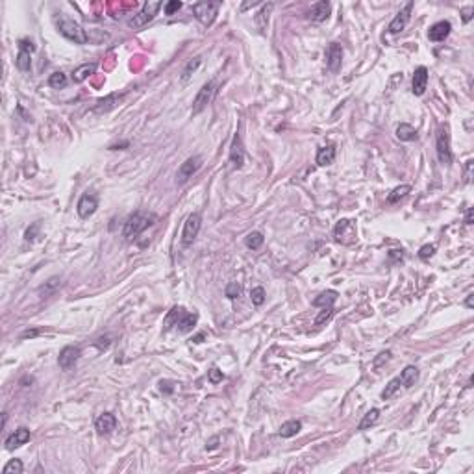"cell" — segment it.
I'll list each match as a JSON object with an SVG mask.
<instances>
[{"mask_svg": "<svg viewBox=\"0 0 474 474\" xmlns=\"http://www.w3.org/2000/svg\"><path fill=\"white\" fill-rule=\"evenodd\" d=\"M378 419H380V410L372 408L371 412H367L365 415H363V419H361V423H360V426H358V430L365 432V430H369L371 426H374V424L378 423Z\"/></svg>", "mask_w": 474, "mask_h": 474, "instance_id": "f1b7e54d", "label": "cell"}, {"mask_svg": "<svg viewBox=\"0 0 474 474\" xmlns=\"http://www.w3.org/2000/svg\"><path fill=\"white\" fill-rule=\"evenodd\" d=\"M472 167H474V161L468 160L467 165H465V183L472 182Z\"/></svg>", "mask_w": 474, "mask_h": 474, "instance_id": "681fc988", "label": "cell"}, {"mask_svg": "<svg viewBox=\"0 0 474 474\" xmlns=\"http://www.w3.org/2000/svg\"><path fill=\"white\" fill-rule=\"evenodd\" d=\"M333 237L337 243L341 245H352L358 239V230H356V223L350 219H341L333 228Z\"/></svg>", "mask_w": 474, "mask_h": 474, "instance_id": "5b68a950", "label": "cell"}, {"mask_svg": "<svg viewBox=\"0 0 474 474\" xmlns=\"http://www.w3.org/2000/svg\"><path fill=\"white\" fill-rule=\"evenodd\" d=\"M37 232H39V223H34L32 224V228L26 230V234H24V239L26 241H34L35 235H37Z\"/></svg>", "mask_w": 474, "mask_h": 474, "instance_id": "f6af8a7d", "label": "cell"}, {"mask_svg": "<svg viewBox=\"0 0 474 474\" xmlns=\"http://www.w3.org/2000/svg\"><path fill=\"white\" fill-rule=\"evenodd\" d=\"M400 383L404 389H410L412 385H415V382L419 380V369L415 365H408L404 371L400 372Z\"/></svg>", "mask_w": 474, "mask_h": 474, "instance_id": "7402d4cb", "label": "cell"}, {"mask_svg": "<svg viewBox=\"0 0 474 474\" xmlns=\"http://www.w3.org/2000/svg\"><path fill=\"white\" fill-rule=\"evenodd\" d=\"M28 441H30V430L24 428V426H21V428L15 430V432H13V434L6 439V450H15V448H19V446L26 445Z\"/></svg>", "mask_w": 474, "mask_h": 474, "instance_id": "e0dca14e", "label": "cell"}, {"mask_svg": "<svg viewBox=\"0 0 474 474\" xmlns=\"http://www.w3.org/2000/svg\"><path fill=\"white\" fill-rule=\"evenodd\" d=\"M315 161L319 167H328L335 161V147L333 145H328V147H320L317 150V156H315Z\"/></svg>", "mask_w": 474, "mask_h": 474, "instance_id": "ffe728a7", "label": "cell"}, {"mask_svg": "<svg viewBox=\"0 0 474 474\" xmlns=\"http://www.w3.org/2000/svg\"><path fill=\"white\" fill-rule=\"evenodd\" d=\"M223 380H224L223 371H219L217 367H213L212 371H210V382H212V383H219V382H223Z\"/></svg>", "mask_w": 474, "mask_h": 474, "instance_id": "7bdbcfd3", "label": "cell"}, {"mask_svg": "<svg viewBox=\"0 0 474 474\" xmlns=\"http://www.w3.org/2000/svg\"><path fill=\"white\" fill-rule=\"evenodd\" d=\"M410 191H412V185H398V187H394L387 196V204H396L400 198L408 196Z\"/></svg>", "mask_w": 474, "mask_h": 474, "instance_id": "4dcf8cb0", "label": "cell"}, {"mask_svg": "<svg viewBox=\"0 0 474 474\" xmlns=\"http://www.w3.org/2000/svg\"><path fill=\"white\" fill-rule=\"evenodd\" d=\"M339 293L333 291V289H328V291H322L319 297L313 300V306H320V308H331L333 302L337 300Z\"/></svg>", "mask_w": 474, "mask_h": 474, "instance_id": "4316f807", "label": "cell"}, {"mask_svg": "<svg viewBox=\"0 0 474 474\" xmlns=\"http://www.w3.org/2000/svg\"><path fill=\"white\" fill-rule=\"evenodd\" d=\"M226 297L230 298V300H234V298H237L241 295V286L237 284V282H232V284H228L226 286Z\"/></svg>", "mask_w": 474, "mask_h": 474, "instance_id": "ab89813d", "label": "cell"}, {"mask_svg": "<svg viewBox=\"0 0 474 474\" xmlns=\"http://www.w3.org/2000/svg\"><path fill=\"white\" fill-rule=\"evenodd\" d=\"M300 430H302V423L293 419V421H287V423L282 424L278 434H280V437H284V439H289V437H295Z\"/></svg>", "mask_w": 474, "mask_h": 474, "instance_id": "484cf974", "label": "cell"}, {"mask_svg": "<svg viewBox=\"0 0 474 474\" xmlns=\"http://www.w3.org/2000/svg\"><path fill=\"white\" fill-rule=\"evenodd\" d=\"M412 12H413V2H408L402 10H400L398 13H396V17L389 23V34H393V35H396V34H400L402 30L408 26V23H410V19H412Z\"/></svg>", "mask_w": 474, "mask_h": 474, "instance_id": "30bf717a", "label": "cell"}, {"mask_svg": "<svg viewBox=\"0 0 474 474\" xmlns=\"http://www.w3.org/2000/svg\"><path fill=\"white\" fill-rule=\"evenodd\" d=\"M202 339H204V333H200V335L194 337V343H202Z\"/></svg>", "mask_w": 474, "mask_h": 474, "instance_id": "11a10c76", "label": "cell"}, {"mask_svg": "<svg viewBox=\"0 0 474 474\" xmlns=\"http://www.w3.org/2000/svg\"><path fill=\"white\" fill-rule=\"evenodd\" d=\"M15 65H17L19 71H23V73H26V71H30V67H32V59H30V52H23L19 50V56L17 59H15Z\"/></svg>", "mask_w": 474, "mask_h": 474, "instance_id": "836d02e7", "label": "cell"}, {"mask_svg": "<svg viewBox=\"0 0 474 474\" xmlns=\"http://www.w3.org/2000/svg\"><path fill=\"white\" fill-rule=\"evenodd\" d=\"M160 391L163 394H172V393H174V383L169 382V380H161V382H160Z\"/></svg>", "mask_w": 474, "mask_h": 474, "instance_id": "ee69618b", "label": "cell"}, {"mask_svg": "<svg viewBox=\"0 0 474 474\" xmlns=\"http://www.w3.org/2000/svg\"><path fill=\"white\" fill-rule=\"evenodd\" d=\"M452 32V24L448 21H439L435 23L434 26H430L428 30V39L434 41V43H439V41H445Z\"/></svg>", "mask_w": 474, "mask_h": 474, "instance_id": "2e32d148", "label": "cell"}, {"mask_svg": "<svg viewBox=\"0 0 474 474\" xmlns=\"http://www.w3.org/2000/svg\"><path fill=\"white\" fill-rule=\"evenodd\" d=\"M59 282H61V280H59L57 276H54V278H50V280H48V284H46V289H45V287H41L39 291H45V293L54 291V289H56V287L59 286Z\"/></svg>", "mask_w": 474, "mask_h": 474, "instance_id": "c3c4849f", "label": "cell"}, {"mask_svg": "<svg viewBox=\"0 0 474 474\" xmlns=\"http://www.w3.org/2000/svg\"><path fill=\"white\" fill-rule=\"evenodd\" d=\"M200 165H202V160H200L198 156H193V158L183 161L176 172V183H185L189 178H193V174L198 171Z\"/></svg>", "mask_w": 474, "mask_h": 474, "instance_id": "7c38bea8", "label": "cell"}, {"mask_svg": "<svg viewBox=\"0 0 474 474\" xmlns=\"http://www.w3.org/2000/svg\"><path fill=\"white\" fill-rule=\"evenodd\" d=\"M98 208V196L97 193H84L78 200V206H76V212L82 219H89L93 213L97 212Z\"/></svg>", "mask_w": 474, "mask_h": 474, "instance_id": "9c48e42d", "label": "cell"}, {"mask_svg": "<svg viewBox=\"0 0 474 474\" xmlns=\"http://www.w3.org/2000/svg\"><path fill=\"white\" fill-rule=\"evenodd\" d=\"M265 297H267V295H265V289H263V287H254L250 291V300L254 306H261V304L265 302Z\"/></svg>", "mask_w": 474, "mask_h": 474, "instance_id": "f35d334b", "label": "cell"}, {"mask_svg": "<svg viewBox=\"0 0 474 474\" xmlns=\"http://www.w3.org/2000/svg\"><path fill=\"white\" fill-rule=\"evenodd\" d=\"M333 317V308H322L319 311V315L315 317V320H313V324L319 328V326H322L324 322H328V320Z\"/></svg>", "mask_w": 474, "mask_h": 474, "instance_id": "8d00e7d4", "label": "cell"}, {"mask_svg": "<svg viewBox=\"0 0 474 474\" xmlns=\"http://www.w3.org/2000/svg\"><path fill=\"white\" fill-rule=\"evenodd\" d=\"M196 322H198V315L183 311V315L180 317V320H178L176 328H178V331H182V333H189V331L196 326Z\"/></svg>", "mask_w": 474, "mask_h": 474, "instance_id": "cb8c5ba5", "label": "cell"}, {"mask_svg": "<svg viewBox=\"0 0 474 474\" xmlns=\"http://www.w3.org/2000/svg\"><path fill=\"white\" fill-rule=\"evenodd\" d=\"M435 150H437V158L443 165H450L452 163V150H450V133L446 126H439L437 136H435Z\"/></svg>", "mask_w": 474, "mask_h": 474, "instance_id": "277c9868", "label": "cell"}, {"mask_svg": "<svg viewBox=\"0 0 474 474\" xmlns=\"http://www.w3.org/2000/svg\"><path fill=\"white\" fill-rule=\"evenodd\" d=\"M80 354H82L80 347H73V345H69V347H65V349L59 352L57 365L61 367L63 371H71V369L76 365V361H78Z\"/></svg>", "mask_w": 474, "mask_h": 474, "instance_id": "4fadbf2b", "label": "cell"}, {"mask_svg": "<svg viewBox=\"0 0 474 474\" xmlns=\"http://www.w3.org/2000/svg\"><path fill=\"white\" fill-rule=\"evenodd\" d=\"M37 333H39V331H37V330H32V331H24V333H23V335H21V337H34V335H37Z\"/></svg>", "mask_w": 474, "mask_h": 474, "instance_id": "db71d44e", "label": "cell"}, {"mask_svg": "<svg viewBox=\"0 0 474 474\" xmlns=\"http://www.w3.org/2000/svg\"><path fill=\"white\" fill-rule=\"evenodd\" d=\"M474 17V6H468L465 10H461V21L463 23H470Z\"/></svg>", "mask_w": 474, "mask_h": 474, "instance_id": "7dc6e473", "label": "cell"}, {"mask_svg": "<svg viewBox=\"0 0 474 474\" xmlns=\"http://www.w3.org/2000/svg\"><path fill=\"white\" fill-rule=\"evenodd\" d=\"M400 387H402V383H400V378L396 376V378H393V380H391V382H389L387 385H385V389L382 391V394H380V396H382V400L393 398V396L396 394V391H398Z\"/></svg>", "mask_w": 474, "mask_h": 474, "instance_id": "d6a6232c", "label": "cell"}, {"mask_svg": "<svg viewBox=\"0 0 474 474\" xmlns=\"http://www.w3.org/2000/svg\"><path fill=\"white\" fill-rule=\"evenodd\" d=\"M19 50H23V52H32L35 50V46H34V43L32 41H28V39H21L19 41Z\"/></svg>", "mask_w": 474, "mask_h": 474, "instance_id": "bcb514c9", "label": "cell"}, {"mask_svg": "<svg viewBox=\"0 0 474 474\" xmlns=\"http://www.w3.org/2000/svg\"><path fill=\"white\" fill-rule=\"evenodd\" d=\"M435 254V245H424L421 250H419V257L421 259H428Z\"/></svg>", "mask_w": 474, "mask_h": 474, "instance_id": "b9f144b4", "label": "cell"}, {"mask_svg": "<svg viewBox=\"0 0 474 474\" xmlns=\"http://www.w3.org/2000/svg\"><path fill=\"white\" fill-rule=\"evenodd\" d=\"M217 443H219V437H213V439L206 445V448L208 450H213V448H217Z\"/></svg>", "mask_w": 474, "mask_h": 474, "instance_id": "f5cc1de1", "label": "cell"}, {"mask_svg": "<svg viewBox=\"0 0 474 474\" xmlns=\"http://www.w3.org/2000/svg\"><path fill=\"white\" fill-rule=\"evenodd\" d=\"M219 8H221L219 2L204 0V2H196V4H193L191 10H193V15L198 19L200 23L204 24V26H210V24L215 21V17H217Z\"/></svg>", "mask_w": 474, "mask_h": 474, "instance_id": "8992f818", "label": "cell"}, {"mask_svg": "<svg viewBox=\"0 0 474 474\" xmlns=\"http://www.w3.org/2000/svg\"><path fill=\"white\" fill-rule=\"evenodd\" d=\"M324 59L326 67L331 73H337V71L341 69V63H343V46L339 45V43H330L324 52Z\"/></svg>", "mask_w": 474, "mask_h": 474, "instance_id": "8fae6325", "label": "cell"}, {"mask_svg": "<svg viewBox=\"0 0 474 474\" xmlns=\"http://www.w3.org/2000/svg\"><path fill=\"white\" fill-rule=\"evenodd\" d=\"M396 138L400 139V141H415L417 139V130L413 128L412 124H408V122H402V124H398V128H396Z\"/></svg>", "mask_w": 474, "mask_h": 474, "instance_id": "83f0119b", "label": "cell"}, {"mask_svg": "<svg viewBox=\"0 0 474 474\" xmlns=\"http://www.w3.org/2000/svg\"><path fill=\"white\" fill-rule=\"evenodd\" d=\"M230 163L235 169H241V167L245 165V149H243V141H241L239 131L234 136V141H232V147H230Z\"/></svg>", "mask_w": 474, "mask_h": 474, "instance_id": "5bb4252c", "label": "cell"}, {"mask_svg": "<svg viewBox=\"0 0 474 474\" xmlns=\"http://www.w3.org/2000/svg\"><path fill=\"white\" fill-rule=\"evenodd\" d=\"M156 223V215L149 212H136L131 213L130 217L126 219L124 228H122V235L126 239H136L138 235H141L147 228H150Z\"/></svg>", "mask_w": 474, "mask_h": 474, "instance_id": "6da1fadb", "label": "cell"}, {"mask_svg": "<svg viewBox=\"0 0 474 474\" xmlns=\"http://www.w3.org/2000/svg\"><path fill=\"white\" fill-rule=\"evenodd\" d=\"M330 12H331L330 2L320 0V2H315L313 6H311V10H309V19L315 21V23H322V21H326V19L330 17Z\"/></svg>", "mask_w": 474, "mask_h": 474, "instance_id": "ac0fdd59", "label": "cell"}, {"mask_svg": "<svg viewBox=\"0 0 474 474\" xmlns=\"http://www.w3.org/2000/svg\"><path fill=\"white\" fill-rule=\"evenodd\" d=\"M465 306H467L468 309L474 308V293H470V295L467 297V300H465Z\"/></svg>", "mask_w": 474, "mask_h": 474, "instance_id": "f907efd6", "label": "cell"}, {"mask_svg": "<svg viewBox=\"0 0 474 474\" xmlns=\"http://www.w3.org/2000/svg\"><path fill=\"white\" fill-rule=\"evenodd\" d=\"M215 95H217V82L212 80V82H208V84H204V86H202V89L198 91V95L194 97L193 115H198L200 111H204V109H206L208 106L213 102Z\"/></svg>", "mask_w": 474, "mask_h": 474, "instance_id": "52a82bcc", "label": "cell"}, {"mask_svg": "<svg viewBox=\"0 0 474 474\" xmlns=\"http://www.w3.org/2000/svg\"><path fill=\"white\" fill-rule=\"evenodd\" d=\"M56 24H57L59 34H61L63 37H67L69 41H73V43H78V45H84V43H87L86 30L82 28L78 23H75L73 19L67 17V15H59V17L56 19Z\"/></svg>", "mask_w": 474, "mask_h": 474, "instance_id": "7a4b0ae2", "label": "cell"}, {"mask_svg": "<svg viewBox=\"0 0 474 474\" xmlns=\"http://www.w3.org/2000/svg\"><path fill=\"white\" fill-rule=\"evenodd\" d=\"M95 71H97V65H95V63H86V65H80V67H78V69L73 73V82H76V84H82V82H86L91 75H95Z\"/></svg>", "mask_w": 474, "mask_h": 474, "instance_id": "d4e9b609", "label": "cell"}, {"mask_svg": "<svg viewBox=\"0 0 474 474\" xmlns=\"http://www.w3.org/2000/svg\"><path fill=\"white\" fill-rule=\"evenodd\" d=\"M428 78H430V75L426 67H417V69H415V73H413V82H412L413 95L423 97L424 91H426V87H428Z\"/></svg>", "mask_w": 474, "mask_h": 474, "instance_id": "9a60e30c", "label": "cell"}, {"mask_svg": "<svg viewBox=\"0 0 474 474\" xmlns=\"http://www.w3.org/2000/svg\"><path fill=\"white\" fill-rule=\"evenodd\" d=\"M273 8H275V4L273 2H268V4H263L261 10L256 13V17H254V21H256V26L259 32H265L267 30V24H268V17H270V12H273Z\"/></svg>", "mask_w": 474, "mask_h": 474, "instance_id": "603a6c76", "label": "cell"}, {"mask_svg": "<svg viewBox=\"0 0 474 474\" xmlns=\"http://www.w3.org/2000/svg\"><path fill=\"white\" fill-rule=\"evenodd\" d=\"M95 428H97V432L100 435L111 434V432L117 428V419H115V415H111V413H102V415L97 419Z\"/></svg>", "mask_w": 474, "mask_h": 474, "instance_id": "d6986e66", "label": "cell"}, {"mask_svg": "<svg viewBox=\"0 0 474 474\" xmlns=\"http://www.w3.org/2000/svg\"><path fill=\"white\" fill-rule=\"evenodd\" d=\"M122 98H124V93H122V95L113 93V95H109V97H106V98H100V100L97 102V108L95 109H97L98 113H106V111H109V109L117 108Z\"/></svg>", "mask_w": 474, "mask_h": 474, "instance_id": "44dd1931", "label": "cell"}, {"mask_svg": "<svg viewBox=\"0 0 474 474\" xmlns=\"http://www.w3.org/2000/svg\"><path fill=\"white\" fill-rule=\"evenodd\" d=\"M200 226H202V217H200V213H191V215L187 217V221H185V224H183V230H182V243L183 245L189 246L194 239H196V235H198V232H200Z\"/></svg>", "mask_w": 474, "mask_h": 474, "instance_id": "ba28073f", "label": "cell"}, {"mask_svg": "<svg viewBox=\"0 0 474 474\" xmlns=\"http://www.w3.org/2000/svg\"><path fill=\"white\" fill-rule=\"evenodd\" d=\"M183 311L185 309L183 308H178V306H174V308L169 311V315L165 317V322H163V326H165V330H169V328H172V326L178 324V320H180V317L183 315Z\"/></svg>", "mask_w": 474, "mask_h": 474, "instance_id": "1f68e13d", "label": "cell"}, {"mask_svg": "<svg viewBox=\"0 0 474 474\" xmlns=\"http://www.w3.org/2000/svg\"><path fill=\"white\" fill-rule=\"evenodd\" d=\"M200 61H202L200 57H194V59H191V61H189L187 65H185V69H183V73H182V80H183V82H187V80H189V76H191V75L194 73V71L198 69Z\"/></svg>", "mask_w": 474, "mask_h": 474, "instance_id": "74e56055", "label": "cell"}, {"mask_svg": "<svg viewBox=\"0 0 474 474\" xmlns=\"http://www.w3.org/2000/svg\"><path fill=\"white\" fill-rule=\"evenodd\" d=\"M263 243H265V237H263L261 232H250V234L245 237V245H246V248H250V250H257Z\"/></svg>", "mask_w": 474, "mask_h": 474, "instance_id": "f546056e", "label": "cell"}, {"mask_svg": "<svg viewBox=\"0 0 474 474\" xmlns=\"http://www.w3.org/2000/svg\"><path fill=\"white\" fill-rule=\"evenodd\" d=\"M161 10V2H158V0H150V2H145V6L139 10L133 17L128 19V26L133 30H139L143 28V26H147V24L152 21V19L158 15V12Z\"/></svg>", "mask_w": 474, "mask_h": 474, "instance_id": "3957f363", "label": "cell"}, {"mask_svg": "<svg viewBox=\"0 0 474 474\" xmlns=\"http://www.w3.org/2000/svg\"><path fill=\"white\" fill-rule=\"evenodd\" d=\"M182 6L183 4L180 0H171V2H167L165 6H163V10H165V15H174L178 10H182Z\"/></svg>", "mask_w": 474, "mask_h": 474, "instance_id": "60d3db41", "label": "cell"}, {"mask_svg": "<svg viewBox=\"0 0 474 474\" xmlns=\"http://www.w3.org/2000/svg\"><path fill=\"white\" fill-rule=\"evenodd\" d=\"M48 86L54 87V89H63V87L67 86V76L63 75L61 71H57V73L50 75V78H48Z\"/></svg>", "mask_w": 474, "mask_h": 474, "instance_id": "d590c367", "label": "cell"}, {"mask_svg": "<svg viewBox=\"0 0 474 474\" xmlns=\"http://www.w3.org/2000/svg\"><path fill=\"white\" fill-rule=\"evenodd\" d=\"M23 470H24V465L21 459H10V461L4 465V468H2L4 474H23Z\"/></svg>", "mask_w": 474, "mask_h": 474, "instance_id": "e575fe53", "label": "cell"}, {"mask_svg": "<svg viewBox=\"0 0 474 474\" xmlns=\"http://www.w3.org/2000/svg\"><path fill=\"white\" fill-rule=\"evenodd\" d=\"M472 217H474V210L472 208H468L467 217H465V224H472Z\"/></svg>", "mask_w": 474, "mask_h": 474, "instance_id": "816d5d0a", "label": "cell"}]
</instances>
